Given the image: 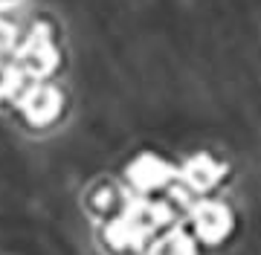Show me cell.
I'll return each mask as SVG.
<instances>
[{"instance_id":"6da1fadb","label":"cell","mask_w":261,"mask_h":255,"mask_svg":"<svg viewBox=\"0 0 261 255\" xmlns=\"http://www.w3.org/2000/svg\"><path fill=\"white\" fill-rule=\"evenodd\" d=\"M15 58H18V67L27 73V76L47 78V76L56 73L58 49H56V41H53V32H49L47 23L32 26V32L27 35V41L15 47Z\"/></svg>"},{"instance_id":"7a4b0ae2","label":"cell","mask_w":261,"mask_h":255,"mask_svg":"<svg viewBox=\"0 0 261 255\" xmlns=\"http://www.w3.org/2000/svg\"><path fill=\"white\" fill-rule=\"evenodd\" d=\"M232 229H235V215L221 200H203L192 212V235L197 238V244L206 246L224 244L226 238L232 235Z\"/></svg>"},{"instance_id":"3957f363","label":"cell","mask_w":261,"mask_h":255,"mask_svg":"<svg viewBox=\"0 0 261 255\" xmlns=\"http://www.w3.org/2000/svg\"><path fill=\"white\" fill-rule=\"evenodd\" d=\"M18 107L32 128H47V125H53L61 116L64 96L58 93L53 84L35 81V84H29L27 90L18 93Z\"/></svg>"},{"instance_id":"277c9868","label":"cell","mask_w":261,"mask_h":255,"mask_svg":"<svg viewBox=\"0 0 261 255\" xmlns=\"http://www.w3.org/2000/svg\"><path fill=\"white\" fill-rule=\"evenodd\" d=\"M128 180L134 183V189L140 194H151L157 189H166L171 180H177V168L168 165L166 160H160L157 154H142L130 162Z\"/></svg>"},{"instance_id":"5b68a950","label":"cell","mask_w":261,"mask_h":255,"mask_svg":"<svg viewBox=\"0 0 261 255\" xmlns=\"http://www.w3.org/2000/svg\"><path fill=\"white\" fill-rule=\"evenodd\" d=\"M226 177V162L212 160L209 154H195L192 160L177 171V180L186 186V189L197 191V194H206L212 191L221 180Z\"/></svg>"},{"instance_id":"8992f818","label":"cell","mask_w":261,"mask_h":255,"mask_svg":"<svg viewBox=\"0 0 261 255\" xmlns=\"http://www.w3.org/2000/svg\"><path fill=\"white\" fill-rule=\"evenodd\" d=\"M148 255H197V238L186 229H171L151 241Z\"/></svg>"},{"instance_id":"52a82bcc","label":"cell","mask_w":261,"mask_h":255,"mask_svg":"<svg viewBox=\"0 0 261 255\" xmlns=\"http://www.w3.org/2000/svg\"><path fill=\"white\" fill-rule=\"evenodd\" d=\"M23 70L18 64H6V61H0V102L3 99H12V96H18L23 90Z\"/></svg>"},{"instance_id":"ba28073f","label":"cell","mask_w":261,"mask_h":255,"mask_svg":"<svg viewBox=\"0 0 261 255\" xmlns=\"http://www.w3.org/2000/svg\"><path fill=\"white\" fill-rule=\"evenodd\" d=\"M15 47H18V29H15V23L0 18V52H9Z\"/></svg>"}]
</instances>
